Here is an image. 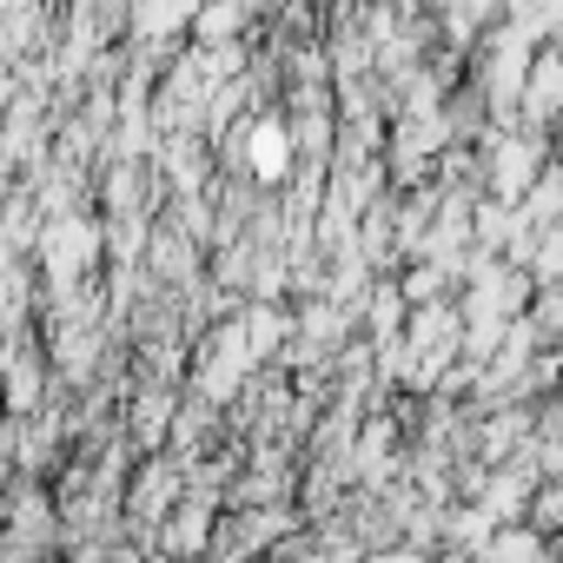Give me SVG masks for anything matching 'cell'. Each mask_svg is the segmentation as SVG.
Listing matches in <instances>:
<instances>
[{"label":"cell","mask_w":563,"mask_h":563,"mask_svg":"<svg viewBox=\"0 0 563 563\" xmlns=\"http://www.w3.org/2000/svg\"><path fill=\"white\" fill-rule=\"evenodd\" d=\"M41 265H47V292H54V299H60V292H80V278L100 265V225L80 219V212L47 219V232H41Z\"/></svg>","instance_id":"6da1fadb"},{"label":"cell","mask_w":563,"mask_h":563,"mask_svg":"<svg viewBox=\"0 0 563 563\" xmlns=\"http://www.w3.org/2000/svg\"><path fill=\"white\" fill-rule=\"evenodd\" d=\"M543 166H550V140H543L537 126L497 133V140H490V159H484V186H490L497 199H523V192L543 179Z\"/></svg>","instance_id":"7a4b0ae2"},{"label":"cell","mask_w":563,"mask_h":563,"mask_svg":"<svg viewBox=\"0 0 563 563\" xmlns=\"http://www.w3.org/2000/svg\"><path fill=\"white\" fill-rule=\"evenodd\" d=\"M292 159H299V133L286 113H258L239 126V166L258 179V186H286L292 179Z\"/></svg>","instance_id":"3957f363"},{"label":"cell","mask_w":563,"mask_h":563,"mask_svg":"<svg viewBox=\"0 0 563 563\" xmlns=\"http://www.w3.org/2000/svg\"><path fill=\"white\" fill-rule=\"evenodd\" d=\"M179 490H186V471H179L173 457H146L140 477H133V490H126V510H133L140 523H166V517L179 510Z\"/></svg>","instance_id":"277c9868"},{"label":"cell","mask_w":563,"mask_h":563,"mask_svg":"<svg viewBox=\"0 0 563 563\" xmlns=\"http://www.w3.org/2000/svg\"><path fill=\"white\" fill-rule=\"evenodd\" d=\"M199 8H206V0H133V41L140 47H159L186 21H199Z\"/></svg>","instance_id":"5b68a950"},{"label":"cell","mask_w":563,"mask_h":563,"mask_svg":"<svg viewBox=\"0 0 563 563\" xmlns=\"http://www.w3.org/2000/svg\"><path fill=\"white\" fill-rule=\"evenodd\" d=\"M252 8H258V0H206V8H199V21H192V34L212 47V41H239V27L252 21Z\"/></svg>","instance_id":"8992f818"},{"label":"cell","mask_w":563,"mask_h":563,"mask_svg":"<svg viewBox=\"0 0 563 563\" xmlns=\"http://www.w3.org/2000/svg\"><path fill=\"white\" fill-rule=\"evenodd\" d=\"M166 431H173V391H146V398L133 405V444H140V451H159Z\"/></svg>","instance_id":"52a82bcc"},{"label":"cell","mask_w":563,"mask_h":563,"mask_svg":"<svg viewBox=\"0 0 563 563\" xmlns=\"http://www.w3.org/2000/svg\"><path fill=\"white\" fill-rule=\"evenodd\" d=\"M523 206V219L530 225H550V219H563V166H543V179L517 199Z\"/></svg>","instance_id":"ba28073f"},{"label":"cell","mask_w":563,"mask_h":563,"mask_svg":"<svg viewBox=\"0 0 563 563\" xmlns=\"http://www.w3.org/2000/svg\"><path fill=\"white\" fill-rule=\"evenodd\" d=\"M530 278H537V286H556V278H563V219L537 225V245H530Z\"/></svg>","instance_id":"9c48e42d"},{"label":"cell","mask_w":563,"mask_h":563,"mask_svg":"<svg viewBox=\"0 0 563 563\" xmlns=\"http://www.w3.org/2000/svg\"><path fill=\"white\" fill-rule=\"evenodd\" d=\"M173 517H179V523H173L159 543H173V550H199V543H206V517H212V504H206V497H186Z\"/></svg>","instance_id":"30bf717a"},{"label":"cell","mask_w":563,"mask_h":563,"mask_svg":"<svg viewBox=\"0 0 563 563\" xmlns=\"http://www.w3.org/2000/svg\"><path fill=\"white\" fill-rule=\"evenodd\" d=\"M530 319L543 325V339H550V345H563V278H556V286H537Z\"/></svg>","instance_id":"8fae6325"},{"label":"cell","mask_w":563,"mask_h":563,"mask_svg":"<svg viewBox=\"0 0 563 563\" xmlns=\"http://www.w3.org/2000/svg\"><path fill=\"white\" fill-rule=\"evenodd\" d=\"M153 272H173V278H186V272H192V252H186V239H179V232H153Z\"/></svg>","instance_id":"7c38bea8"},{"label":"cell","mask_w":563,"mask_h":563,"mask_svg":"<svg viewBox=\"0 0 563 563\" xmlns=\"http://www.w3.org/2000/svg\"><path fill=\"white\" fill-rule=\"evenodd\" d=\"M490 550H497V556H543V537H537V530H497Z\"/></svg>","instance_id":"4fadbf2b"},{"label":"cell","mask_w":563,"mask_h":563,"mask_svg":"<svg viewBox=\"0 0 563 563\" xmlns=\"http://www.w3.org/2000/svg\"><path fill=\"white\" fill-rule=\"evenodd\" d=\"M530 457H537V471H543V477H563V431H556V438H543V444H530Z\"/></svg>","instance_id":"5bb4252c"},{"label":"cell","mask_w":563,"mask_h":563,"mask_svg":"<svg viewBox=\"0 0 563 563\" xmlns=\"http://www.w3.org/2000/svg\"><path fill=\"white\" fill-rule=\"evenodd\" d=\"M537 523H563V477H550L543 484V497H537V510H530Z\"/></svg>","instance_id":"9a60e30c"},{"label":"cell","mask_w":563,"mask_h":563,"mask_svg":"<svg viewBox=\"0 0 563 563\" xmlns=\"http://www.w3.org/2000/svg\"><path fill=\"white\" fill-rule=\"evenodd\" d=\"M444 8H451V14H477V21H490L504 0H444Z\"/></svg>","instance_id":"2e32d148"}]
</instances>
